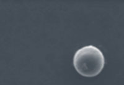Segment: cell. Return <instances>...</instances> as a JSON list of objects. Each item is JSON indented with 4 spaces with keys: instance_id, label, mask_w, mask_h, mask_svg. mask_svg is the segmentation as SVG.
Segmentation results:
<instances>
[{
    "instance_id": "1",
    "label": "cell",
    "mask_w": 124,
    "mask_h": 85,
    "mask_svg": "<svg viewBox=\"0 0 124 85\" xmlns=\"http://www.w3.org/2000/svg\"><path fill=\"white\" fill-rule=\"evenodd\" d=\"M105 65V58L101 51L93 45L79 49L73 57V65L81 75L94 77L99 75Z\"/></svg>"
}]
</instances>
